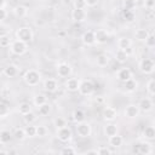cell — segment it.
I'll list each match as a JSON object with an SVG mask.
<instances>
[{
    "label": "cell",
    "mask_w": 155,
    "mask_h": 155,
    "mask_svg": "<svg viewBox=\"0 0 155 155\" xmlns=\"http://www.w3.org/2000/svg\"><path fill=\"white\" fill-rule=\"evenodd\" d=\"M124 84H125V90H126L127 92H134V91L137 90V87H138V82H137L133 78L126 80Z\"/></svg>",
    "instance_id": "25"
},
{
    "label": "cell",
    "mask_w": 155,
    "mask_h": 155,
    "mask_svg": "<svg viewBox=\"0 0 155 155\" xmlns=\"http://www.w3.org/2000/svg\"><path fill=\"white\" fill-rule=\"evenodd\" d=\"M46 102H47V97L45 94H42V93H36L33 97V103H34L35 107H40Z\"/></svg>",
    "instance_id": "30"
},
{
    "label": "cell",
    "mask_w": 155,
    "mask_h": 155,
    "mask_svg": "<svg viewBox=\"0 0 155 155\" xmlns=\"http://www.w3.org/2000/svg\"><path fill=\"white\" fill-rule=\"evenodd\" d=\"M71 71L73 70H71L70 64H68L65 62H62L57 65V75L59 78H68V76H70Z\"/></svg>",
    "instance_id": "8"
},
{
    "label": "cell",
    "mask_w": 155,
    "mask_h": 155,
    "mask_svg": "<svg viewBox=\"0 0 155 155\" xmlns=\"http://www.w3.org/2000/svg\"><path fill=\"white\" fill-rule=\"evenodd\" d=\"M147 91L150 96H154L155 94V80L154 79H150L148 82H147Z\"/></svg>",
    "instance_id": "39"
},
{
    "label": "cell",
    "mask_w": 155,
    "mask_h": 155,
    "mask_svg": "<svg viewBox=\"0 0 155 155\" xmlns=\"http://www.w3.org/2000/svg\"><path fill=\"white\" fill-rule=\"evenodd\" d=\"M0 154H2V155H7L8 151H7V150H0Z\"/></svg>",
    "instance_id": "53"
},
{
    "label": "cell",
    "mask_w": 155,
    "mask_h": 155,
    "mask_svg": "<svg viewBox=\"0 0 155 155\" xmlns=\"http://www.w3.org/2000/svg\"><path fill=\"white\" fill-rule=\"evenodd\" d=\"M138 68L143 74L148 75V74H151L154 71L155 63H154V61L151 58H143V59H140V62L138 64Z\"/></svg>",
    "instance_id": "5"
},
{
    "label": "cell",
    "mask_w": 155,
    "mask_h": 155,
    "mask_svg": "<svg viewBox=\"0 0 155 155\" xmlns=\"http://www.w3.org/2000/svg\"><path fill=\"white\" fill-rule=\"evenodd\" d=\"M71 130L68 127V126H64V127H61V128H57V138L58 140H61L62 143H67L71 139Z\"/></svg>",
    "instance_id": "7"
},
{
    "label": "cell",
    "mask_w": 155,
    "mask_h": 155,
    "mask_svg": "<svg viewBox=\"0 0 155 155\" xmlns=\"http://www.w3.org/2000/svg\"><path fill=\"white\" fill-rule=\"evenodd\" d=\"M86 0H74V8H81L85 10L86 7Z\"/></svg>",
    "instance_id": "45"
},
{
    "label": "cell",
    "mask_w": 155,
    "mask_h": 155,
    "mask_svg": "<svg viewBox=\"0 0 155 155\" xmlns=\"http://www.w3.org/2000/svg\"><path fill=\"white\" fill-rule=\"evenodd\" d=\"M143 137L148 140H153L155 138V128L153 126H147L143 130Z\"/></svg>",
    "instance_id": "31"
},
{
    "label": "cell",
    "mask_w": 155,
    "mask_h": 155,
    "mask_svg": "<svg viewBox=\"0 0 155 155\" xmlns=\"http://www.w3.org/2000/svg\"><path fill=\"white\" fill-rule=\"evenodd\" d=\"M47 132H48V130L46 126H44V125L36 126V137H45L47 134Z\"/></svg>",
    "instance_id": "41"
},
{
    "label": "cell",
    "mask_w": 155,
    "mask_h": 155,
    "mask_svg": "<svg viewBox=\"0 0 155 155\" xmlns=\"http://www.w3.org/2000/svg\"><path fill=\"white\" fill-rule=\"evenodd\" d=\"M103 132H104L105 137H111V136H114V134H117L119 128H117V126H116L115 124H108V125L104 126Z\"/></svg>",
    "instance_id": "21"
},
{
    "label": "cell",
    "mask_w": 155,
    "mask_h": 155,
    "mask_svg": "<svg viewBox=\"0 0 155 155\" xmlns=\"http://www.w3.org/2000/svg\"><path fill=\"white\" fill-rule=\"evenodd\" d=\"M12 139V133L8 130H1L0 131V143L1 144H7Z\"/></svg>",
    "instance_id": "26"
},
{
    "label": "cell",
    "mask_w": 155,
    "mask_h": 155,
    "mask_svg": "<svg viewBox=\"0 0 155 155\" xmlns=\"http://www.w3.org/2000/svg\"><path fill=\"white\" fill-rule=\"evenodd\" d=\"M139 113H140V110H139V108H138L137 104H128L125 108V110H124L125 116L128 117V119H136V117H138Z\"/></svg>",
    "instance_id": "9"
},
{
    "label": "cell",
    "mask_w": 155,
    "mask_h": 155,
    "mask_svg": "<svg viewBox=\"0 0 155 155\" xmlns=\"http://www.w3.org/2000/svg\"><path fill=\"white\" fill-rule=\"evenodd\" d=\"M23 120H24V122L28 125V124H33L35 120H36V115L33 113V111H29V113H27V114H24L23 115Z\"/></svg>",
    "instance_id": "37"
},
{
    "label": "cell",
    "mask_w": 155,
    "mask_h": 155,
    "mask_svg": "<svg viewBox=\"0 0 155 155\" xmlns=\"http://www.w3.org/2000/svg\"><path fill=\"white\" fill-rule=\"evenodd\" d=\"M4 74L7 78H15L18 74V68L15 64H8L4 68Z\"/></svg>",
    "instance_id": "22"
},
{
    "label": "cell",
    "mask_w": 155,
    "mask_h": 155,
    "mask_svg": "<svg viewBox=\"0 0 155 155\" xmlns=\"http://www.w3.org/2000/svg\"><path fill=\"white\" fill-rule=\"evenodd\" d=\"M136 6V1L134 0H125L124 1V7L125 10H132Z\"/></svg>",
    "instance_id": "47"
},
{
    "label": "cell",
    "mask_w": 155,
    "mask_h": 155,
    "mask_svg": "<svg viewBox=\"0 0 155 155\" xmlns=\"http://www.w3.org/2000/svg\"><path fill=\"white\" fill-rule=\"evenodd\" d=\"M12 12H13V15L16 17L23 18V17H25L28 15V7L24 6V5H17V6H15L12 8Z\"/></svg>",
    "instance_id": "19"
},
{
    "label": "cell",
    "mask_w": 155,
    "mask_h": 155,
    "mask_svg": "<svg viewBox=\"0 0 155 155\" xmlns=\"http://www.w3.org/2000/svg\"><path fill=\"white\" fill-rule=\"evenodd\" d=\"M115 59L119 62V63H125L127 59H128V53L127 51L125 50H117L115 52Z\"/></svg>",
    "instance_id": "29"
},
{
    "label": "cell",
    "mask_w": 155,
    "mask_h": 155,
    "mask_svg": "<svg viewBox=\"0 0 155 155\" xmlns=\"http://www.w3.org/2000/svg\"><path fill=\"white\" fill-rule=\"evenodd\" d=\"M53 125L56 126V128H61V127H64V126H67V120H65L64 117H61V116H58V117H56V119L53 120Z\"/></svg>",
    "instance_id": "40"
},
{
    "label": "cell",
    "mask_w": 155,
    "mask_h": 155,
    "mask_svg": "<svg viewBox=\"0 0 155 155\" xmlns=\"http://www.w3.org/2000/svg\"><path fill=\"white\" fill-rule=\"evenodd\" d=\"M44 88L48 92H56L58 88V82L56 79H46L44 81Z\"/></svg>",
    "instance_id": "17"
},
{
    "label": "cell",
    "mask_w": 155,
    "mask_h": 155,
    "mask_svg": "<svg viewBox=\"0 0 155 155\" xmlns=\"http://www.w3.org/2000/svg\"><path fill=\"white\" fill-rule=\"evenodd\" d=\"M6 5V0H0V8H4Z\"/></svg>",
    "instance_id": "51"
},
{
    "label": "cell",
    "mask_w": 155,
    "mask_h": 155,
    "mask_svg": "<svg viewBox=\"0 0 155 155\" xmlns=\"http://www.w3.org/2000/svg\"><path fill=\"white\" fill-rule=\"evenodd\" d=\"M28 50V44L23 42V41H19V40H15L11 42L10 45V51L11 53L16 54V56H22L27 52Z\"/></svg>",
    "instance_id": "3"
},
{
    "label": "cell",
    "mask_w": 155,
    "mask_h": 155,
    "mask_svg": "<svg viewBox=\"0 0 155 155\" xmlns=\"http://www.w3.org/2000/svg\"><path fill=\"white\" fill-rule=\"evenodd\" d=\"M96 63L98 67L103 68V67H107L109 64V56L108 54H104V53H101L97 56L96 58Z\"/></svg>",
    "instance_id": "28"
},
{
    "label": "cell",
    "mask_w": 155,
    "mask_h": 155,
    "mask_svg": "<svg viewBox=\"0 0 155 155\" xmlns=\"http://www.w3.org/2000/svg\"><path fill=\"white\" fill-rule=\"evenodd\" d=\"M96 150H97V154H101V155H109V154L113 153V150L109 149L108 147H99V148L96 149Z\"/></svg>",
    "instance_id": "44"
},
{
    "label": "cell",
    "mask_w": 155,
    "mask_h": 155,
    "mask_svg": "<svg viewBox=\"0 0 155 155\" xmlns=\"http://www.w3.org/2000/svg\"><path fill=\"white\" fill-rule=\"evenodd\" d=\"M61 154H63V155H65V154H71V155H74V154H76V149H74L73 147H64L62 150H61Z\"/></svg>",
    "instance_id": "46"
},
{
    "label": "cell",
    "mask_w": 155,
    "mask_h": 155,
    "mask_svg": "<svg viewBox=\"0 0 155 155\" xmlns=\"http://www.w3.org/2000/svg\"><path fill=\"white\" fill-rule=\"evenodd\" d=\"M79 85H80V80L76 78H69L65 81V88L69 92H76L79 90Z\"/></svg>",
    "instance_id": "15"
},
{
    "label": "cell",
    "mask_w": 155,
    "mask_h": 155,
    "mask_svg": "<svg viewBox=\"0 0 155 155\" xmlns=\"http://www.w3.org/2000/svg\"><path fill=\"white\" fill-rule=\"evenodd\" d=\"M81 41L84 45L86 46H92L96 44V39H94V31L93 30H86L84 31V34L81 35Z\"/></svg>",
    "instance_id": "10"
},
{
    "label": "cell",
    "mask_w": 155,
    "mask_h": 155,
    "mask_svg": "<svg viewBox=\"0 0 155 155\" xmlns=\"http://www.w3.org/2000/svg\"><path fill=\"white\" fill-rule=\"evenodd\" d=\"M108 143L111 148H120L124 143V138L119 134H114L111 137H108Z\"/></svg>",
    "instance_id": "18"
},
{
    "label": "cell",
    "mask_w": 155,
    "mask_h": 155,
    "mask_svg": "<svg viewBox=\"0 0 155 155\" xmlns=\"http://www.w3.org/2000/svg\"><path fill=\"white\" fill-rule=\"evenodd\" d=\"M23 80H24V82L28 86L34 87V86H38L40 84V81H41V74L38 70H35V69H29V70H27L24 73Z\"/></svg>",
    "instance_id": "1"
},
{
    "label": "cell",
    "mask_w": 155,
    "mask_h": 155,
    "mask_svg": "<svg viewBox=\"0 0 155 155\" xmlns=\"http://www.w3.org/2000/svg\"><path fill=\"white\" fill-rule=\"evenodd\" d=\"M8 115H10V107L6 103L0 102V117L4 119L6 116H8Z\"/></svg>",
    "instance_id": "35"
},
{
    "label": "cell",
    "mask_w": 155,
    "mask_h": 155,
    "mask_svg": "<svg viewBox=\"0 0 155 155\" xmlns=\"http://www.w3.org/2000/svg\"><path fill=\"white\" fill-rule=\"evenodd\" d=\"M86 17H87V13H86L85 10H81V8H74V10L71 11V18H73L74 22H78V23L84 22V21L86 19Z\"/></svg>",
    "instance_id": "11"
},
{
    "label": "cell",
    "mask_w": 155,
    "mask_h": 155,
    "mask_svg": "<svg viewBox=\"0 0 155 155\" xmlns=\"http://www.w3.org/2000/svg\"><path fill=\"white\" fill-rule=\"evenodd\" d=\"M76 134L80 137V138H88L92 133V128H91V125L86 121H82V122H79L76 124Z\"/></svg>",
    "instance_id": "4"
},
{
    "label": "cell",
    "mask_w": 155,
    "mask_h": 155,
    "mask_svg": "<svg viewBox=\"0 0 155 155\" xmlns=\"http://www.w3.org/2000/svg\"><path fill=\"white\" fill-rule=\"evenodd\" d=\"M12 137L16 139V140H24L25 138H27V136H25V132H24V128H15V131H13V133H12Z\"/></svg>",
    "instance_id": "32"
},
{
    "label": "cell",
    "mask_w": 155,
    "mask_h": 155,
    "mask_svg": "<svg viewBox=\"0 0 155 155\" xmlns=\"http://www.w3.org/2000/svg\"><path fill=\"white\" fill-rule=\"evenodd\" d=\"M143 6L149 10V11H153L154 7H155V0H143Z\"/></svg>",
    "instance_id": "43"
},
{
    "label": "cell",
    "mask_w": 155,
    "mask_h": 155,
    "mask_svg": "<svg viewBox=\"0 0 155 155\" xmlns=\"http://www.w3.org/2000/svg\"><path fill=\"white\" fill-rule=\"evenodd\" d=\"M38 108H39V115H41V116H46V115H48L51 113V105H50L48 102L44 103L42 105H40Z\"/></svg>",
    "instance_id": "34"
},
{
    "label": "cell",
    "mask_w": 155,
    "mask_h": 155,
    "mask_svg": "<svg viewBox=\"0 0 155 155\" xmlns=\"http://www.w3.org/2000/svg\"><path fill=\"white\" fill-rule=\"evenodd\" d=\"M33 30L30 27H21L16 30V39L19 41H23L25 44H29L33 40Z\"/></svg>",
    "instance_id": "2"
},
{
    "label": "cell",
    "mask_w": 155,
    "mask_h": 155,
    "mask_svg": "<svg viewBox=\"0 0 155 155\" xmlns=\"http://www.w3.org/2000/svg\"><path fill=\"white\" fill-rule=\"evenodd\" d=\"M18 111H19V114L24 115V114L31 111V105H30L29 103H27V102H23V103L19 104V107H18Z\"/></svg>",
    "instance_id": "36"
},
{
    "label": "cell",
    "mask_w": 155,
    "mask_h": 155,
    "mask_svg": "<svg viewBox=\"0 0 155 155\" xmlns=\"http://www.w3.org/2000/svg\"><path fill=\"white\" fill-rule=\"evenodd\" d=\"M149 34H150V33H149L147 29L139 28V29H137V30L134 31V38H136V40H138V41H144V40L148 38Z\"/></svg>",
    "instance_id": "27"
},
{
    "label": "cell",
    "mask_w": 155,
    "mask_h": 155,
    "mask_svg": "<svg viewBox=\"0 0 155 155\" xmlns=\"http://www.w3.org/2000/svg\"><path fill=\"white\" fill-rule=\"evenodd\" d=\"M131 45H132V41H131V39H128V38L122 36V38H120V39L117 40V47H119V50H125V51H127V50L131 47Z\"/></svg>",
    "instance_id": "23"
},
{
    "label": "cell",
    "mask_w": 155,
    "mask_h": 155,
    "mask_svg": "<svg viewBox=\"0 0 155 155\" xmlns=\"http://www.w3.org/2000/svg\"><path fill=\"white\" fill-rule=\"evenodd\" d=\"M137 151L139 154H142V155H149V154L153 153V147H151V144L149 142H142V143L138 144Z\"/></svg>",
    "instance_id": "16"
},
{
    "label": "cell",
    "mask_w": 155,
    "mask_h": 155,
    "mask_svg": "<svg viewBox=\"0 0 155 155\" xmlns=\"http://www.w3.org/2000/svg\"><path fill=\"white\" fill-rule=\"evenodd\" d=\"M71 119L75 124H79V122H82L85 121V113L81 110V109H75L71 114Z\"/></svg>",
    "instance_id": "24"
},
{
    "label": "cell",
    "mask_w": 155,
    "mask_h": 155,
    "mask_svg": "<svg viewBox=\"0 0 155 155\" xmlns=\"http://www.w3.org/2000/svg\"><path fill=\"white\" fill-rule=\"evenodd\" d=\"M78 91L82 96H91L94 92V84L91 80H81Z\"/></svg>",
    "instance_id": "6"
},
{
    "label": "cell",
    "mask_w": 155,
    "mask_h": 155,
    "mask_svg": "<svg viewBox=\"0 0 155 155\" xmlns=\"http://www.w3.org/2000/svg\"><path fill=\"white\" fill-rule=\"evenodd\" d=\"M6 17H7L6 10H5V8H0V22L4 21V19H6Z\"/></svg>",
    "instance_id": "49"
},
{
    "label": "cell",
    "mask_w": 155,
    "mask_h": 155,
    "mask_svg": "<svg viewBox=\"0 0 155 155\" xmlns=\"http://www.w3.org/2000/svg\"><path fill=\"white\" fill-rule=\"evenodd\" d=\"M94 39H96V42L97 44H105L109 39V34L107 33V30L104 29H98L94 31Z\"/></svg>",
    "instance_id": "12"
},
{
    "label": "cell",
    "mask_w": 155,
    "mask_h": 155,
    "mask_svg": "<svg viewBox=\"0 0 155 155\" xmlns=\"http://www.w3.org/2000/svg\"><path fill=\"white\" fill-rule=\"evenodd\" d=\"M24 132H25V136L29 137V138L36 137V126H33L31 124H28L24 127Z\"/></svg>",
    "instance_id": "33"
},
{
    "label": "cell",
    "mask_w": 155,
    "mask_h": 155,
    "mask_svg": "<svg viewBox=\"0 0 155 155\" xmlns=\"http://www.w3.org/2000/svg\"><path fill=\"white\" fill-rule=\"evenodd\" d=\"M86 154H97V150H96V149H94V150H87Z\"/></svg>",
    "instance_id": "52"
},
{
    "label": "cell",
    "mask_w": 155,
    "mask_h": 155,
    "mask_svg": "<svg viewBox=\"0 0 155 155\" xmlns=\"http://www.w3.org/2000/svg\"><path fill=\"white\" fill-rule=\"evenodd\" d=\"M116 76H117V80L125 82L126 80H128V79L132 78V71H131L128 68H121V69H119Z\"/></svg>",
    "instance_id": "20"
},
{
    "label": "cell",
    "mask_w": 155,
    "mask_h": 155,
    "mask_svg": "<svg viewBox=\"0 0 155 155\" xmlns=\"http://www.w3.org/2000/svg\"><path fill=\"white\" fill-rule=\"evenodd\" d=\"M99 0H86V5L90 6V7H94L97 4H98Z\"/></svg>",
    "instance_id": "50"
},
{
    "label": "cell",
    "mask_w": 155,
    "mask_h": 155,
    "mask_svg": "<svg viewBox=\"0 0 155 155\" xmlns=\"http://www.w3.org/2000/svg\"><path fill=\"white\" fill-rule=\"evenodd\" d=\"M137 105H138V108H139L140 111L148 113V111H150L153 109V101L150 98H147L145 97V98H142Z\"/></svg>",
    "instance_id": "13"
},
{
    "label": "cell",
    "mask_w": 155,
    "mask_h": 155,
    "mask_svg": "<svg viewBox=\"0 0 155 155\" xmlns=\"http://www.w3.org/2000/svg\"><path fill=\"white\" fill-rule=\"evenodd\" d=\"M117 116V111L115 108L113 107H105L104 110H103V117L105 121H113L115 120Z\"/></svg>",
    "instance_id": "14"
},
{
    "label": "cell",
    "mask_w": 155,
    "mask_h": 155,
    "mask_svg": "<svg viewBox=\"0 0 155 155\" xmlns=\"http://www.w3.org/2000/svg\"><path fill=\"white\" fill-rule=\"evenodd\" d=\"M144 42H145V46L147 47H149V48H151V47H154L155 46V36H154V34H149L148 35V38L144 40Z\"/></svg>",
    "instance_id": "42"
},
{
    "label": "cell",
    "mask_w": 155,
    "mask_h": 155,
    "mask_svg": "<svg viewBox=\"0 0 155 155\" xmlns=\"http://www.w3.org/2000/svg\"><path fill=\"white\" fill-rule=\"evenodd\" d=\"M124 17H125L126 21H133V19H134L133 11H132V10H125V12H124Z\"/></svg>",
    "instance_id": "48"
},
{
    "label": "cell",
    "mask_w": 155,
    "mask_h": 155,
    "mask_svg": "<svg viewBox=\"0 0 155 155\" xmlns=\"http://www.w3.org/2000/svg\"><path fill=\"white\" fill-rule=\"evenodd\" d=\"M11 45V39L8 35L4 34V35H0V47H8Z\"/></svg>",
    "instance_id": "38"
}]
</instances>
